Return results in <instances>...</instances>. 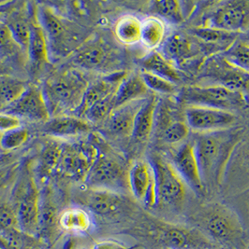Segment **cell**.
I'll use <instances>...</instances> for the list:
<instances>
[{
  "instance_id": "1",
  "label": "cell",
  "mask_w": 249,
  "mask_h": 249,
  "mask_svg": "<svg viewBox=\"0 0 249 249\" xmlns=\"http://www.w3.org/2000/svg\"><path fill=\"white\" fill-rule=\"evenodd\" d=\"M247 127L233 128L214 133L197 134L193 144L206 190L221 188L227 164L242 139Z\"/></svg>"
},
{
  "instance_id": "2",
  "label": "cell",
  "mask_w": 249,
  "mask_h": 249,
  "mask_svg": "<svg viewBox=\"0 0 249 249\" xmlns=\"http://www.w3.org/2000/svg\"><path fill=\"white\" fill-rule=\"evenodd\" d=\"M191 226L201 231L216 247L248 249L249 242L243 220L228 204L213 202L200 206L189 218Z\"/></svg>"
},
{
  "instance_id": "3",
  "label": "cell",
  "mask_w": 249,
  "mask_h": 249,
  "mask_svg": "<svg viewBox=\"0 0 249 249\" xmlns=\"http://www.w3.org/2000/svg\"><path fill=\"white\" fill-rule=\"evenodd\" d=\"M89 83L75 70H63L46 79L42 92L51 118L74 113L83 102Z\"/></svg>"
},
{
  "instance_id": "4",
  "label": "cell",
  "mask_w": 249,
  "mask_h": 249,
  "mask_svg": "<svg viewBox=\"0 0 249 249\" xmlns=\"http://www.w3.org/2000/svg\"><path fill=\"white\" fill-rule=\"evenodd\" d=\"M147 235L159 249H216L215 244L197 228L159 218L149 220Z\"/></svg>"
},
{
  "instance_id": "5",
  "label": "cell",
  "mask_w": 249,
  "mask_h": 249,
  "mask_svg": "<svg viewBox=\"0 0 249 249\" xmlns=\"http://www.w3.org/2000/svg\"><path fill=\"white\" fill-rule=\"evenodd\" d=\"M156 178L158 204L157 207L179 211L187 198V186L175 170L170 159L158 151L150 153L147 160Z\"/></svg>"
},
{
  "instance_id": "6",
  "label": "cell",
  "mask_w": 249,
  "mask_h": 249,
  "mask_svg": "<svg viewBox=\"0 0 249 249\" xmlns=\"http://www.w3.org/2000/svg\"><path fill=\"white\" fill-rule=\"evenodd\" d=\"M196 26L234 34L249 33V1L228 0L209 2Z\"/></svg>"
},
{
  "instance_id": "7",
  "label": "cell",
  "mask_w": 249,
  "mask_h": 249,
  "mask_svg": "<svg viewBox=\"0 0 249 249\" xmlns=\"http://www.w3.org/2000/svg\"><path fill=\"white\" fill-rule=\"evenodd\" d=\"M179 99L187 107H205L235 113L249 106V96L216 85H192L185 87Z\"/></svg>"
},
{
  "instance_id": "8",
  "label": "cell",
  "mask_w": 249,
  "mask_h": 249,
  "mask_svg": "<svg viewBox=\"0 0 249 249\" xmlns=\"http://www.w3.org/2000/svg\"><path fill=\"white\" fill-rule=\"evenodd\" d=\"M159 52L181 71L182 68H192L193 66L198 70L208 57L216 54L210 46L188 32H175L167 36Z\"/></svg>"
},
{
  "instance_id": "9",
  "label": "cell",
  "mask_w": 249,
  "mask_h": 249,
  "mask_svg": "<svg viewBox=\"0 0 249 249\" xmlns=\"http://www.w3.org/2000/svg\"><path fill=\"white\" fill-rule=\"evenodd\" d=\"M198 85H216L249 96V73L231 63L222 53L208 57L197 70Z\"/></svg>"
},
{
  "instance_id": "10",
  "label": "cell",
  "mask_w": 249,
  "mask_h": 249,
  "mask_svg": "<svg viewBox=\"0 0 249 249\" xmlns=\"http://www.w3.org/2000/svg\"><path fill=\"white\" fill-rule=\"evenodd\" d=\"M84 183L89 189H102L121 193L128 188V171L120 160L99 154L88 172Z\"/></svg>"
},
{
  "instance_id": "11",
  "label": "cell",
  "mask_w": 249,
  "mask_h": 249,
  "mask_svg": "<svg viewBox=\"0 0 249 249\" xmlns=\"http://www.w3.org/2000/svg\"><path fill=\"white\" fill-rule=\"evenodd\" d=\"M99 154V149L91 144H62L57 173L70 179L84 182Z\"/></svg>"
},
{
  "instance_id": "12",
  "label": "cell",
  "mask_w": 249,
  "mask_h": 249,
  "mask_svg": "<svg viewBox=\"0 0 249 249\" xmlns=\"http://www.w3.org/2000/svg\"><path fill=\"white\" fill-rule=\"evenodd\" d=\"M16 192L14 207L18 217L19 228L38 236L41 212V194L34 178L27 176Z\"/></svg>"
},
{
  "instance_id": "13",
  "label": "cell",
  "mask_w": 249,
  "mask_h": 249,
  "mask_svg": "<svg viewBox=\"0 0 249 249\" xmlns=\"http://www.w3.org/2000/svg\"><path fill=\"white\" fill-rule=\"evenodd\" d=\"M185 119L189 129L197 134L230 129L237 126L239 123L236 113L196 106L186 107Z\"/></svg>"
},
{
  "instance_id": "14",
  "label": "cell",
  "mask_w": 249,
  "mask_h": 249,
  "mask_svg": "<svg viewBox=\"0 0 249 249\" xmlns=\"http://www.w3.org/2000/svg\"><path fill=\"white\" fill-rule=\"evenodd\" d=\"M170 160L187 188L199 196L206 194L207 190L203 181L192 140L182 143L171 154Z\"/></svg>"
},
{
  "instance_id": "15",
  "label": "cell",
  "mask_w": 249,
  "mask_h": 249,
  "mask_svg": "<svg viewBox=\"0 0 249 249\" xmlns=\"http://www.w3.org/2000/svg\"><path fill=\"white\" fill-rule=\"evenodd\" d=\"M73 59L81 68L93 71L110 70L118 63L115 52L97 37L85 40L74 52Z\"/></svg>"
},
{
  "instance_id": "16",
  "label": "cell",
  "mask_w": 249,
  "mask_h": 249,
  "mask_svg": "<svg viewBox=\"0 0 249 249\" xmlns=\"http://www.w3.org/2000/svg\"><path fill=\"white\" fill-rule=\"evenodd\" d=\"M82 203L91 212L106 218L123 215L130 208L127 199L121 193L102 189H89L82 195Z\"/></svg>"
},
{
  "instance_id": "17",
  "label": "cell",
  "mask_w": 249,
  "mask_h": 249,
  "mask_svg": "<svg viewBox=\"0 0 249 249\" xmlns=\"http://www.w3.org/2000/svg\"><path fill=\"white\" fill-rule=\"evenodd\" d=\"M128 188L139 202L148 208L157 207L156 178L148 160H137L130 167L128 170Z\"/></svg>"
},
{
  "instance_id": "18",
  "label": "cell",
  "mask_w": 249,
  "mask_h": 249,
  "mask_svg": "<svg viewBox=\"0 0 249 249\" xmlns=\"http://www.w3.org/2000/svg\"><path fill=\"white\" fill-rule=\"evenodd\" d=\"M223 186L238 188L240 189L239 193L249 189V129L248 128L227 164Z\"/></svg>"
},
{
  "instance_id": "19",
  "label": "cell",
  "mask_w": 249,
  "mask_h": 249,
  "mask_svg": "<svg viewBox=\"0 0 249 249\" xmlns=\"http://www.w3.org/2000/svg\"><path fill=\"white\" fill-rule=\"evenodd\" d=\"M2 112L35 123L45 124L51 119L42 90L34 86H28L23 94Z\"/></svg>"
},
{
  "instance_id": "20",
  "label": "cell",
  "mask_w": 249,
  "mask_h": 249,
  "mask_svg": "<svg viewBox=\"0 0 249 249\" xmlns=\"http://www.w3.org/2000/svg\"><path fill=\"white\" fill-rule=\"evenodd\" d=\"M155 128H157L160 140L166 145L172 146L186 142L190 133L186 119L182 120L177 116V112L170 108L169 105L167 106L160 101L156 112Z\"/></svg>"
},
{
  "instance_id": "21",
  "label": "cell",
  "mask_w": 249,
  "mask_h": 249,
  "mask_svg": "<svg viewBox=\"0 0 249 249\" xmlns=\"http://www.w3.org/2000/svg\"><path fill=\"white\" fill-rule=\"evenodd\" d=\"M37 22L44 31L48 44L50 42L60 50H66L67 47L70 48L78 40V37L69 30L66 22L50 7L39 8Z\"/></svg>"
},
{
  "instance_id": "22",
  "label": "cell",
  "mask_w": 249,
  "mask_h": 249,
  "mask_svg": "<svg viewBox=\"0 0 249 249\" xmlns=\"http://www.w3.org/2000/svg\"><path fill=\"white\" fill-rule=\"evenodd\" d=\"M126 75L127 73L124 71H116L89 83L83 102L75 114L79 118H83L85 112L92 106L114 95Z\"/></svg>"
},
{
  "instance_id": "23",
  "label": "cell",
  "mask_w": 249,
  "mask_h": 249,
  "mask_svg": "<svg viewBox=\"0 0 249 249\" xmlns=\"http://www.w3.org/2000/svg\"><path fill=\"white\" fill-rule=\"evenodd\" d=\"M145 99L128 103L114 108L104 122L108 133L118 138H127L132 136L137 113Z\"/></svg>"
},
{
  "instance_id": "24",
  "label": "cell",
  "mask_w": 249,
  "mask_h": 249,
  "mask_svg": "<svg viewBox=\"0 0 249 249\" xmlns=\"http://www.w3.org/2000/svg\"><path fill=\"white\" fill-rule=\"evenodd\" d=\"M91 124L83 118L72 116H57L44 124L43 131L57 138H75L91 132Z\"/></svg>"
},
{
  "instance_id": "25",
  "label": "cell",
  "mask_w": 249,
  "mask_h": 249,
  "mask_svg": "<svg viewBox=\"0 0 249 249\" xmlns=\"http://www.w3.org/2000/svg\"><path fill=\"white\" fill-rule=\"evenodd\" d=\"M199 3L192 1L163 0L150 2V9L164 22L173 24L183 23L198 9Z\"/></svg>"
},
{
  "instance_id": "26",
  "label": "cell",
  "mask_w": 249,
  "mask_h": 249,
  "mask_svg": "<svg viewBox=\"0 0 249 249\" xmlns=\"http://www.w3.org/2000/svg\"><path fill=\"white\" fill-rule=\"evenodd\" d=\"M139 65L142 71L168 79L175 85L181 83L186 78L185 72L174 67L159 51H152L145 56L141 58Z\"/></svg>"
},
{
  "instance_id": "27",
  "label": "cell",
  "mask_w": 249,
  "mask_h": 249,
  "mask_svg": "<svg viewBox=\"0 0 249 249\" xmlns=\"http://www.w3.org/2000/svg\"><path fill=\"white\" fill-rule=\"evenodd\" d=\"M159 97L156 94H149L147 98L137 113L132 136L140 143L147 142L153 135L155 128L156 112L159 106Z\"/></svg>"
},
{
  "instance_id": "28",
  "label": "cell",
  "mask_w": 249,
  "mask_h": 249,
  "mask_svg": "<svg viewBox=\"0 0 249 249\" xmlns=\"http://www.w3.org/2000/svg\"><path fill=\"white\" fill-rule=\"evenodd\" d=\"M148 95L149 90L141 73L127 74L114 94L115 108L128 103L145 99Z\"/></svg>"
},
{
  "instance_id": "29",
  "label": "cell",
  "mask_w": 249,
  "mask_h": 249,
  "mask_svg": "<svg viewBox=\"0 0 249 249\" xmlns=\"http://www.w3.org/2000/svg\"><path fill=\"white\" fill-rule=\"evenodd\" d=\"M93 225L90 214L83 208L70 207L59 214V229L68 233H85Z\"/></svg>"
},
{
  "instance_id": "30",
  "label": "cell",
  "mask_w": 249,
  "mask_h": 249,
  "mask_svg": "<svg viewBox=\"0 0 249 249\" xmlns=\"http://www.w3.org/2000/svg\"><path fill=\"white\" fill-rule=\"evenodd\" d=\"M206 45L210 46L216 53H222L232 45L241 35L220 31L216 29L194 26L187 31Z\"/></svg>"
},
{
  "instance_id": "31",
  "label": "cell",
  "mask_w": 249,
  "mask_h": 249,
  "mask_svg": "<svg viewBox=\"0 0 249 249\" xmlns=\"http://www.w3.org/2000/svg\"><path fill=\"white\" fill-rule=\"evenodd\" d=\"M167 37L166 23L159 17L152 15L142 21L141 42L146 49L157 51Z\"/></svg>"
},
{
  "instance_id": "32",
  "label": "cell",
  "mask_w": 249,
  "mask_h": 249,
  "mask_svg": "<svg viewBox=\"0 0 249 249\" xmlns=\"http://www.w3.org/2000/svg\"><path fill=\"white\" fill-rule=\"evenodd\" d=\"M42 240L27 233L20 228L0 232V248L2 249H42Z\"/></svg>"
},
{
  "instance_id": "33",
  "label": "cell",
  "mask_w": 249,
  "mask_h": 249,
  "mask_svg": "<svg viewBox=\"0 0 249 249\" xmlns=\"http://www.w3.org/2000/svg\"><path fill=\"white\" fill-rule=\"evenodd\" d=\"M113 31L120 43L135 45L141 42L142 21L134 15H124L115 23Z\"/></svg>"
},
{
  "instance_id": "34",
  "label": "cell",
  "mask_w": 249,
  "mask_h": 249,
  "mask_svg": "<svg viewBox=\"0 0 249 249\" xmlns=\"http://www.w3.org/2000/svg\"><path fill=\"white\" fill-rule=\"evenodd\" d=\"M49 44L44 31L38 22H32L27 55L33 63L41 65L49 63Z\"/></svg>"
},
{
  "instance_id": "35",
  "label": "cell",
  "mask_w": 249,
  "mask_h": 249,
  "mask_svg": "<svg viewBox=\"0 0 249 249\" xmlns=\"http://www.w3.org/2000/svg\"><path fill=\"white\" fill-rule=\"evenodd\" d=\"M4 23L8 26L13 39L27 54L32 22L29 21L23 13L14 12L7 18Z\"/></svg>"
},
{
  "instance_id": "36",
  "label": "cell",
  "mask_w": 249,
  "mask_h": 249,
  "mask_svg": "<svg viewBox=\"0 0 249 249\" xmlns=\"http://www.w3.org/2000/svg\"><path fill=\"white\" fill-rule=\"evenodd\" d=\"M27 87L21 79L9 75H0V112L15 102Z\"/></svg>"
},
{
  "instance_id": "37",
  "label": "cell",
  "mask_w": 249,
  "mask_h": 249,
  "mask_svg": "<svg viewBox=\"0 0 249 249\" xmlns=\"http://www.w3.org/2000/svg\"><path fill=\"white\" fill-rule=\"evenodd\" d=\"M23 54L26 53L13 39L6 23L0 21V64L3 65L7 61L13 62Z\"/></svg>"
},
{
  "instance_id": "38",
  "label": "cell",
  "mask_w": 249,
  "mask_h": 249,
  "mask_svg": "<svg viewBox=\"0 0 249 249\" xmlns=\"http://www.w3.org/2000/svg\"><path fill=\"white\" fill-rule=\"evenodd\" d=\"M61 149L62 144L55 141L48 142L43 147L39 161V171L42 177H48L57 172Z\"/></svg>"
},
{
  "instance_id": "39",
  "label": "cell",
  "mask_w": 249,
  "mask_h": 249,
  "mask_svg": "<svg viewBox=\"0 0 249 249\" xmlns=\"http://www.w3.org/2000/svg\"><path fill=\"white\" fill-rule=\"evenodd\" d=\"M227 60L238 68L249 73V39L240 37L227 51L222 53Z\"/></svg>"
},
{
  "instance_id": "40",
  "label": "cell",
  "mask_w": 249,
  "mask_h": 249,
  "mask_svg": "<svg viewBox=\"0 0 249 249\" xmlns=\"http://www.w3.org/2000/svg\"><path fill=\"white\" fill-rule=\"evenodd\" d=\"M114 108H115L114 95H112L101 102L97 103L94 106H92L90 108L85 112L83 118H85L86 121H88L89 123H94V124L104 123Z\"/></svg>"
},
{
  "instance_id": "41",
  "label": "cell",
  "mask_w": 249,
  "mask_h": 249,
  "mask_svg": "<svg viewBox=\"0 0 249 249\" xmlns=\"http://www.w3.org/2000/svg\"><path fill=\"white\" fill-rule=\"evenodd\" d=\"M29 138L27 129L20 127L2 134L0 145L3 151H12L24 145Z\"/></svg>"
},
{
  "instance_id": "42",
  "label": "cell",
  "mask_w": 249,
  "mask_h": 249,
  "mask_svg": "<svg viewBox=\"0 0 249 249\" xmlns=\"http://www.w3.org/2000/svg\"><path fill=\"white\" fill-rule=\"evenodd\" d=\"M141 76L149 91L162 94H173L177 91V85L170 82L168 79L144 71L141 72Z\"/></svg>"
},
{
  "instance_id": "43",
  "label": "cell",
  "mask_w": 249,
  "mask_h": 249,
  "mask_svg": "<svg viewBox=\"0 0 249 249\" xmlns=\"http://www.w3.org/2000/svg\"><path fill=\"white\" fill-rule=\"evenodd\" d=\"M19 228L14 204L0 203V232Z\"/></svg>"
},
{
  "instance_id": "44",
  "label": "cell",
  "mask_w": 249,
  "mask_h": 249,
  "mask_svg": "<svg viewBox=\"0 0 249 249\" xmlns=\"http://www.w3.org/2000/svg\"><path fill=\"white\" fill-rule=\"evenodd\" d=\"M20 127H22V121L20 118L7 112H0V133L1 134H4L6 132L12 131Z\"/></svg>"
},
{
  "instance_id": "45",
  "label": "cell",
  "mask_w": 249,
  "mask_h": 249,
  "mask_svg": "<svg viewBox=\"0 0 249 249\" xmlns=\"http://www.w3.org/2000/svg\"><path fill=\"white\" fill-rule=\"evenodd\" d=\"M19 164L17 162L8 163L0 166V190L6 188L17 173Z\"/></svg>"
},
{
  "instance_id": "46",
  "label": "cell",
  "mask_w": 249,
  "mask_h": 249,
  "mask_svg": "<svg viewBox=\"0 0 249 249\" xmlns=\"http://www.w3.org/2000/svg\"><path fill=\"white\" fill-rule=\"evenodd\" d=\"M136 246H126L115 240H103L94 245L92 249H136Z\"/></svg>"
},
{
  "instance_id": "47",
  "label": "cell",
  "mask_w": 249,
  "mask_h": 249,
  "mask_svg": "<svg viewBox=\"0 0 249 249\" xmlns=\"http://www.w3.org/2000/svg\"><path fill=\"white\" fill-rule=\"evenodd\" d=\"M235 200L237 201L239 207L242 208L244 214L249 221V189L243 193H239L235 197Z\"/></svg>"
},
{
  "instance_id": "48",
  "label": "cell",
  "mask_w": 249,
  "mask_h": 249,
  "mask_svg": "<svg viewBox=\"0 0 249 249\" xmlns=\"http://www.w3.org/2000/svg\"><path fill=\"white\" fill-rule=\"evenodd\" d=\"M1 136H2V134L0 133V140H1ZM3 150H2V148H1V145H0V157H1V152H2Z\"/></svg>"
},
{
  "instance_id": "49",
  "label": "cell",
  "mask_w": 249,
  "mask_h": 249,
  "mask_svg": "<svg viewBox=\"0 0 249 249\" xmlns=\"http://www.w3.org/2000/svg\"><path fill=\"white\" fill-rule=\"evenodd\" d=\"M248 39H249V38H248Z\"/></svg>"
},
{
  "instance_id": "50",
  "label": "cell",
  "mask_w": 249,
  "mask_h": 249,
  "mask_svg": "<svg viewBox=\"0 0 249 249\" xmlns=\"http://www.w3.org/2000/svg\"><path fill=\"white\" fill-rule=\"evenodd\" d=\"M0 249H1V248H0Z\"/></svg>"
},
{
  "instance_id": "51",
  "label": "cell",
  "mask_w": 249,
  "mask_h": 249,
  "mask_svg": "<svg viewBox=\"0 0 249 249\" xmlns=\"http://www.w3.org/2000/svg\"></svg>"
}]
</instances>
